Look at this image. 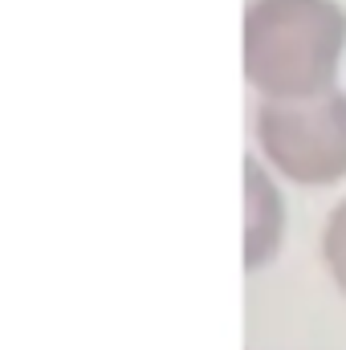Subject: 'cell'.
<instances>
[{"label":"cell","instance_id":"3957f363","mask_svg":"<svg viewBox=\"0 0 346 350\" xmlns=\"http://www.w3.org/2000/svg\"><path fill=\"white\" fill-rule=\"evenodd\" d=\"M285 237V204L273 179L245 155V269H261L277 257Z\"/></svg>","mask_w":346,"mask_h":350},{"label":"cell","instance_id":"277c9868","mask_svg":"<svg viewBox=\"0 0 346 350\" xmlns=\"http://www.w3.org/2000/svg\"><path fill=\"white\" fill-rule=\"evenodd\" d=\"M322 257L330 265L338 289L346 293V200L334 208V216L326 220V232H322Z\"/></svg>","mask_w":346,"mask_h":350},{"label":"cell","instance_id":"6da1fadb","mask_svg":"<svg viewBox=\"0 0 346 350\" xmlns=\"http://www.w3.org/2000/svg\"><path fill=\"white\" fill-rule=\"evenodd\" d=\"M346 49L338 0H249L245 78L265 98H306L334 86Z\"/></svg>","mask_w":346,"mask_h":350},{"label":"cell","instance_id":"7a4b0ae2","mask_svg":"<svg viewBox=\"0 0 346 350\" xmlns=\"http://www.w3.org/2000/svg\"><path fill=\"white\" fill-rule=\"evenodd\" d=\"M265 159L302 187L346 179V94L338 86L306 98H265L257 114Z\"/></svg>","mask_w":346,"mask_h":350}]
</instances>
